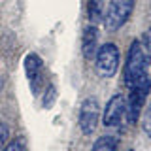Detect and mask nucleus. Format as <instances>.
Instances as JSON below:
<instances>
[{"instance_id":"f257e3e1","label":"nucleus","mask_w":151,"mask_h":151,"mask_svg":"<svg viewBox=\"0 0 151 151\" xmlns=\"http://www.w3.org/2000/svg\"><path fill=\"white\" fill-rule=\"evenodd\" d=\"M149 60H151V55H149V51L145 49V45L142 44V40H134L129 47L125 70H123L125 83L129 85V87H132V85L138 83L140 79H144V78L149 76V72H147Z\"/></svg>"},{"instance_id":"f03ea898","label":"nucleus","mask_w":151,"mask_h":151,"mask_svg":"<svg viewBox=\"0 0 151 151\" xmlns=\"http://www.w3.org/2000/svg\"><path fill=\"white\" fill-rule=\"evenodd\" d=\"M94 66H96V74L100 78H113L119 68V47L111 42H106L96 49L94 55Z\"/></svg>"},{"instance_id":"7ed1b4c3","label":"nucleus","mask_w":151,"mask_h":151,"mask_svg":"<svg viewBox=\"0 0 151 151\" xmlns=\"http://www.w3.org/2000/svg\"><path fill=\"white\" fill-rule=\"evenodd\" d=\"M151 91V78L140 79L138 83H134L130 87V94L127 98V121L129 123H136L142 113V108L145 106V100L149 96Z\"/></svg>"},{"instance_id":"20e7f679","label":"nucleus","mask_w":151,"mask_h":151,"mask_svg":"<svg viewBox=\"0 0 151 151\" xmlns=\"http://www.w3.org/2000/svg\"><path fill=\"white\" fill-rule=\"evenodd\" d=\"M134 9V0H111L104 15V27L108 32H115L129 21Z\"/></svg>"},{"instance_id":"39448f33","label":"nucleus","mask_w":151,"mask_h":151,"mask_svg":"<svg viewBox=\"0 0 151 151\" xmlns=\"http://www.w3.org/2000/svg\"><path fill=\"white\" fill-rule=\"evenodd\" d=\"M98 121H100V102H98L96 96H89L81 102V108H79V129L85 136L93 134L98 127Z\"/></svg>"},{"instance_id":"423d86ee","label":"nucleus","mask_w":151,"mask_h":151,"mask_svg":"<svg viewBox=\"0 0 151 151\" xmlns=\"http://www.w3.org/2000/svg\"><path fill=\"white\" fill-rule=\"evenodd\" d=\"M125 119H127V98L123 94H113L106 104L102 125L108 129H115V127H121V123Z\"/></svg>"},{"instance_id":"0eeeda50","label":"nucleus","mask_w":151,"mask_h":151,"mask_svg":"<svg viewBox=\"0 0 151 151\" xmlns=\"http://www.w3.org/2000/svg\"><path fill=\"white\" fill-rule=\"evenodd\" d=\"M25 72H27V78H28L32 93L38 94L42 91V87H44V83H45L44 63H42V59H40L38 53H28L25 57Z\"/></svg>"},{"instance_id":"6e6552de","label":"nucleus","mask_w":151,"mask_h":151,"mask_svg":"<svg viewBox=\"0 0 151 151\" xmlns=\"http://www.w3.org/2000/svg\"><path fill=\"white\" fill-rule=\"evenodd\" d=\"M98 30H96V25H91L89 23L87 27L83 28V36H81V53L87 60H91L94 55H96V49H98Z\"/></svg>"},{"instance_id":"1a4fd4ad","label":"nucleus","mask_w":151,"mask_h":151,"mask_svg":"<svg viewBox=\"0 0 151 151\" xmlns=\"http://www.w3.org/2000/svg\"><path fill=\"white\" fill-rule=\"evenodd\" d=\"M87 17L91 25L104 21V0H89L87 2Z\"/></svg>"},{"instance_id":"9d476101","label":"nucleus","mask_w":151,"mask_h":151,"mask_svg":"<svg viewBox=\"0 0 151 151\" xmlns=\"http://www.w3.org/2000/svg\"><path fill=\"white\" fill-rule=\"evenodd\" d=\"M117 145H119V140L113 134H104L100 136L96 142L93 144L91 151H117Z\"/></svg>"},{"instance_id":"9b49d317","label":"nucleus","mask_w":151,"mask_h":151,"mask_svg":"<svg viewBox=\"0 0 151 151\" xmlns=\"http://www.w3.org/2000/svg\"><path fill=\"white\" fill-rule=\"evenodd\" d=\"M55 98H57V89H55V85L51 83L49 87H47V91L44 93V100H42V104H44V108H45V110L53 108V104H55Z\"/></svg>"},{"instance_id":"f8f14e48","label":"nucleus","mask_w":151,"mask_h":151,"mask_svg":"<svg viewBox=\"0 0 151 151\" xmlns=\"http://www.w3.org/2000/svg\"><path fill=\"white\" fill-rule=\"evenodd\" d=\"M142 129L147 136H151V100L145 104V111L142 115Z\"/></svg>"},{"instance_id":"ddd939ff","label":"nucleus","mask_w":151,"mask_h":151,"mask_svg":"<svg viewBox=\"0 0 151 151\" xmlns=\"http://www.w3.org/2000/svg\"><path fill=\"white\" fill-rule=\"evenodd\" d=\"M9 136H12L9 127H8L4 121H0V151H2V149L9 144Z\"/></svg>"},{"instance_id":"4468645a","label":"nucleus","mask_w":151,"mask_h":151,"mask_svg":"<svg viewBox=\"0 0 151 151\" xmlns=\"http://www.w3.org/2000/svg\"><path fill=\"white\" fill-rule=\"evenodd\" d=\"M2 151H25V147H23V142L21 140H13V142H9Z\"/></svg>"},{"instance_id":"2eb2a0df","label":"nucleus","mask_w":151,"mask_h":151,"mask_svg":"<svg viewBox=\"0 0 151 151\" xmlns=\"http://www.w3.org/2000/svg\"><path fill=\"white\" fill-rule=\"evenodd\" d=\"M142 44L145 45V49L147 51H151V27L145 30V34H144V38H142Z\"/></svg>"},{"instance_id":"dca6fc26","label":"nucleus","mask_w":151,"mask_h":151,"mask_svg":"<svg viewBox=\"0 0 151 151\" xmlns=\"http://www.w3.org/2000/svg\"><path fill=\"white\" fill-rule=\"evenodd\" d=\"M2 83H4V79H2V76H0V93H2Z\"/></svg>"}]
</instances>
